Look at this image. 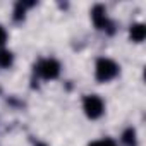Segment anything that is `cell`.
Listing matches in <instances>:
<instances>
[{
	"label": "cell",
	"instance_id": "obj_1",
	"mask_svg": "<svg viewBox=\"0 0 146 146\" xmlns=\"http://www.w3.org/2000/svg\"><path fill=\"white\" fill-rule=\"evenodd\" d=\"M117 72H119V67L113 60L110 58H100L96 62V79L98 81H110L117 76Z\"/></svg>",
	"mask_w": 146,
	"mask_h": 146
},
{
	"label": "cell",
	"instance_id": "obj_3",
	"mask_svg": "<svg viewBox=\"0 0 146 146\" xmlns=\"http://www.w3.org/2000/svg\"><path fill=\"white\" fill-rule=\"evenodd\" d=\"M83 107H84V112L90 119H98L103 113V102H102V98H98L95 95L86 96Z\"/></svg>",
	"mask_w": 146,
	"mask_h": 146
},
{
	"label": "cell",
	"instance_id": "obj_10",
	"mask_svg": "<svg viewBox=\"0 0 146 146\" xmlns=\"http://www.w3.org/2000/svg\"><path fill=\"white\" fill-rule=\"evenodd\" d=\"M5 40H7V33H5V29L2 26H0V46L5 43Z\"/></svg>",
	"mask_w": 146,
	"mask_h": 146
},
{
	"label": "cell",
	"instance_id": "obj_8",
	"mask_svg": "<svg viewBox=\"0 0 146 146\" xmlns=\"http://www.w3.org/2000/svg\"><path fill=\"white\" fill-rule=\"evenodd\" d=\"M12 64V53L7 50H0V65L2 67H9Z\"/></svg>",
	"mask_w": 146,
	"mask_h": 146
},
{
	"label": "cell",
	"instance_id": "obj_2",
	"mask_svg": "<svg viewBox=\"0 0 146 146\" xmlns=\"http://www.w3.org/2000/svg\"><path fill=\"white\" fill-rule=\"evenodd\" d=\"M38 74L45 79H55L58 76V72H60V65L57 60L53 58H46V60H41L38 64Z\"/></svg>",
	"mask_w": 146,
	"mask_h": 146
},
{
	"label": "cell",
	"instance_id": "obj_11",
	"mask_svg": "<svg viewBox=\"0 0 146 146\" xmlns=\"http://www.w3.org/2000/svg\"><path fill=\"white\" fill-rule=\"evenodd\" d=\"M36 146H46V144H45V143H38Z\"/></svg>",
	"mask_w": 146,
	"mask_h": 146
},
{
	"label": "cell",
	"instance_id": "obj_4",
	"mask_svg": "<svg viewBox=\"0 0 146 146\" xmlns=\"http://www.w3.org/2000/svg\"><path fill=\"white\" fill-rule=\"evenodd\" d=\"M91 19L95 23L96 28L100 29H105L108 26V21H107V16H105V7L103 5H95L93 11H91Z\"/></svg>",
	"mask_w": 146,
	"mask_h": 146
},
{
	"label": "cell",
	"instance_id": "obj_6",
	"mask_svg": "<svg viewBox=\"0 0 146 146\" xmlns=\"http://www.w3.org/2000/svg\"><path fill=\"white\" fill-rule=\"evenodd\" d=\"M31 5H35V4H33V2H29V4H26V2H17V4H16V11H14V19H16V21L24 19L26 7H31Z\"/></svg>",
	"mask_w": 146,
	"mask_h": 146
},
{
	"label": "cell",
	"instance_id": "obj_9",
	"mask_svg": "<svg viewBox=\"0 0 146 146\" xmlns=\"http://www.w3.org/2000/svg\"><path fill=\"white\" fill-rule=\"evenodd\" d=\"M90 146H115V143L112 139H102V141H95Z\"/></svg>",
	"mask_w": 146,
	"mask_h": 146
},
{
	"label": "cell",
	"instance_id": "obj_7",
	"mask_svg": "<svg viewBox=\"0 0 146 146\" xmlns=\"http://www.w3.org/2000/svg\"><path fill=\"white\" fill-rule=\"evenodd\" d=\"M122 141H124L127 146H136V131H134V129H127V131L122 134Z\"/></svg>",
	"mask_w": 146,
	"mask_h": 146
},
{
	"label": "cell",
	"instance_id": "obj_5",
	"mask_svg": "<svg viewBox=\"0 0 146 146\" xmlns=\"http://www.w3.org/2000/svg\"><path fill=\"white\" fill-rule=\"evenodd\" d=\"M129 33H131V38L134 41H143L146 36V26L144 24H132Z\"/></svg>",
	"mask_w": 146,
	"mask_h": 146
}]
</instances>
